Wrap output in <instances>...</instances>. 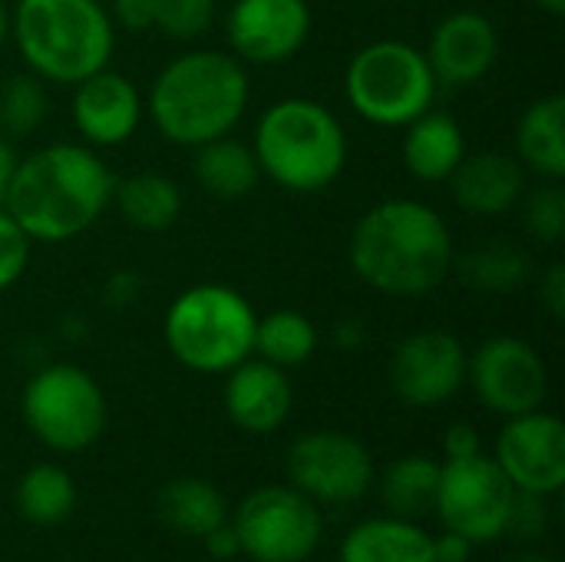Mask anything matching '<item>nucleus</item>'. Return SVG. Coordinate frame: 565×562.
Listing matches in <instances>:
<instances>
[{
    "label": "nucleus",
    "mask_w": 565,
    "mask_h": 562,
    "mask_svg": "<svg viewBox=\"0 0 565 562\" xmlns=\"http://www.w3.org/2000/svg\"><path fill=\"white\" fill-rule=\"evenodd\" d=\"M533 7H540L550 17H563L565 13V0H533Z\"/></svg>",
    "instance_id": "nucleus-40"
},
{
    "label": "nucleus",
    "mask_w": 565,
    "mask_h": 562,
    "mask_svg": "<svg viewBox=\"0 0 565 562\" xmlns=\"http://www.w3.org/2000/svg\"><path fill=\"white\" fill-rule=\"evenodd\" d=\"M252 301L218 282H202L175 295L166 311L162 338L169 354L195 374H228L255 351Z\"/></svg>",
    "instance_id": "nucleus-6"
},
{
    "label": "nucleus",
    "mask_w": 565,
    "mask_h": 562,
    "mask_svg": "<svg viewBox=\"0 0 565 562\" xmlns=\"http://www.w3.org/2000/svg\"><path fill=\"white\" fill-rule=\"evenodd\" d=\"M516 159L540 179L563 182L565 176V96L550 93L533 99L516 126Z\"/></svg>",
    "instance_id": "nucleus-21"
},
{
    "label": "nucleus",
    "mask_w": 565,
    "mask_h": 562,
    "mask_svg": "<svg viewBox=\"0 0 565 562\" xmlns=\"http://www.w3.org/2000/svg\"><path fill=\"white\" fill-rule=\"evenodd\" d=\"M46 116H50V96L40 76L26 70L0 83V136L26 139L46 123Z\"/></svg>",
    "instance_id": "nucleus-30"
},
{
    "label": "nucleus",
    "mask_w": 565,
    "mask_h": 562,
    "mask_svg": "<svg viewBox=\"0 0 565 562\" xmlns=\"http://www.w3.org/2000/svg\"><path fill=\"white\" fill-rule=\"evenodd\" d=\"M467 381L477 401L500 417L540 411L550 394V371L543 354L513 335H497L467 354Z\"/></svg>",
    "instance_id": "nucleus-12"
},
{
    "label": "nucleus",
    "mask_w": 565,
    "mask_h": 562,
    "mask_svg": "<svg viewBox=\"0 0 565 562\" xmlns=\"http://www.w3.org/2000/svg\"><path fill=\"white\" fill-rule=\"evenodd\" d=\"M10 40L33 76L76 86L109 66L116 23L103 0H17Z\"/></svg>",
    "instance_id": "nucleus-4"
},
{
    "label": "nucleus",
    "mask_w": 565,
    "mask_h": 562,
    "mask_svg": "<svg viewBox=\"0 0 565 562\" xmlns=\"http://www.w3.org/2000/svg\"><path fill=\"white\" fill-rule=\"evenodd\" d=\"M473 553V543H467L463 537L444 530V537H434V560L437 562H467Z\"/></svg>",
    "instance_id": "nucleus-37"
},
{
    "label": "nucleus",
    "mask_w": 565,
    "mask_h": 562,
    "mask_svg": "<svg viewBox=\"0 0 565 562\" xmlns=\"http://www.w3.org/2000/svg\"><path fill=\"white\" fill-rule=\"evenodd\" d=\"M225 414L245 434H275L295 404V391L288 371L262 361L245 358L225 374Z\"/></svg>",
    "instance_id": "nucleus-18"
},
{
    "label": "nucleus",
    "mask_w": 565,
    "mask_h": 562,
    "mask_svg": "<svg viewBox=\"0 0 565 562\" xmlns=\"http://www.w3.org/2000/svg\"><path fill=\"white\" fill-rule=\"evenodd\" d=\"M238 550L255 562H305L321 547V510L295 487H258L228 520Z\"/></svg>",
    "instance_id": "nucleus-9"
},
{
    "label": "nucleus",
    "mask_w": 565,
    "mask_h": 562,
    "mask_svg": "<svg viewBox=\"0 0 565 562\" xmlns=\"http://www.w3.org/2000/svg\"><path fill=\"white\" fill-rule=\"evenodd\" d=\"M540 305L563 321L565 315V268L563 262H553L543 275H540Z\"/></svg>",
    "instance_id": "nucleus-34"
},
{
    "label": "nucleus",
    "mask_w": 565,
    "mask_h": 562,
    "mask_svg": "<svg viewBox=\"0 0 565 562\" xmlns=\"http://www.w3.org/2000/svg\"><path fill=\"white\" fill-rule=\"evenodd\" d=\"M344 96L361 119L384 129H404L434 106L437 79L424 50L414 43L374 40L351 56Z\"/></svg>",
    "instance_id": "nucleus-7"
},
{
    "label": "nucleus",
    "mask_w": 565,
    "mask_h": 562,
    "mask_svg": "<svg viewBox=\"0 0 565 562\" xmlns=\"http://www.w3.org/2000/svg\"><path fill=\"white\" fill-rule=\"evenodd\" d=\"M404 166L414 179L420 182H447L460 159L467 156V136L463 126L440 109H427L417 119L404 126V142H401Z\"/></svg>",
    "instance_id": "nucleus-20"
},
{
    "label": "nucleus",
    "mask_w": 565,
    "mask_h": 562,
    "mask_svg": "<svg viewBox=\"0 0 565 562\" xmlns=\"http://www.w3.org/2000/svg\"><path fill=\"white\" fill-rule=\"evenodd\" d=\"M523 222L536 242L556 245L565 235V192L559 182L543 179L540 189L523 192Z\"/></svg>",
    "instance_id": "nucleus-32"
},
{
    "label": "nucleus",
    "mask_w": 565,
    "mask_h": 562,
    "mask_svg": "<svg viewBox=\"0 0 565 562\" xmlns=\"http://www.w3.org/2000/svg\"><path fill=\"white\" fill-rule=\"evenodd\" d=\"M202 540H205L209 556H215V560H232V556L242 553V550H238V537H235V530H232L228 520H225L222 527H215L212 533H205Z\"/></svg>",
    "instance_id": "nucleus-36"
},
{
    "label": "nucleus",
    "mask_w": 565,
    "mask_h": 562,
    "mask_svg": "<svg viewBox=\"0 0 565 562\" xmlns=\"http://www.w3.org/2000/svg\"><path fill=\"white\" fill-rule=\"evenodd\" d=\"M252 99L248 70L222 50H185L172 56L149 86L146 113L172 146L195 149L228 136Z\"/></svg>",
    "instance_id": "nucleus-3"
},
{
    "label": "nucleus",
    "mask_w": 565,
    "mask_h": 562,
    "mask_svg": "<svg viewBox=\"0 0 565 562\" xmlns=\"http://www.w3.org/2000/svg\"><path fill=\"white\" fill-rule=\"evenodd\" d=\"M17 510L33 527H60L76 507V484L56 464H33L17 484Z\"/></svg>",
    "instance_id": "nucleus-28"
},
{
    "label": "nucleus",
    "mask_w": 565,
    "mask_h": 562,
    "mask_svg": "<svg viewBox=\"0 0 565 562\" xmlns=\"http://www.w3.org/2000/svg\"><path fill=\"white\" fill-rule=\"evenodd\" d=\"M17 149L7 136H0V205L7 199V189H10V179H13V169H17Z\"/></svg>",
    "instance_id": "nucleus-38"
},
{
    "label": "nucleus",
    "mask_w": 565,
    "mask_h": 562,
    "mask_svg": "<svg viewBox=\"0 0 565 562\" xmlns=\"http://www.w3.org/2000/svg\"><path fill=\"white\" fill-rule=\"evenodd\" d=\"M7 40H10V7L7 0H0V50L7 46Z\"/></svg>",
    "instance_id": "nucleus-39"
},
{
    "label": "nucleus",
    "mask_w": 565,
    "mask_h": 562,
    "mask_svg": "<svg viewBox=\"0 0 565 562\" xmlns=\"http://www.w3.org/2000/svg\"><path fill=\"white\" fill-rule=\"evenodd\" d=\"M447 185L463 212L480 219H500L520 205L526 192V169L516 156L500 149L467 152Z\"/></svg>",
    "instance_id": "nucleus-19"
},
{
    "label": "nucleus",
    "mask_w": 565,
    "mask_h": 562,
    "mask_svg": "<svg viewBox=\"0 0 565 562\" xmlns=\"http://www.w3.org/2000/svg\"><path fill=\"white\" fill-rule=\"evenodd\" d=\"M467 384V351L457 335L424 328L391 354V388L411 407H440Z\"/></svg>",
    "instance_id": "nucleus-13"
},
{
    "label": "nucleus",
    "mask_w": 565,
    "mask_h": 562,
    "mask_svg": "<svg viewBox=\"0 0 565 562\" xmlns=\"http://www.w3.org/2000/svg\"><path fill=\"white\" fill-rule=\"evenodd\" d=\"M513 484L503 477L493 457L477 454L463 460L440 464L437 503L444 530L463 537L467 543H493L507 533L513 510Z\"/></svg>",
    "instance_id": "nucleus-10"
},
{
    "label": "nucleus",
    "mask_w": 565,
    "mask_h": 562,
    "mask_svg": "<svg viewBox=\"0 0 565 562\" xmlns=\"http://www.w3.org/2000/svg\"><path fill=\"white\" fill-rule=\"evenodd\" d=\"M252 152L262 176L285 192L315 195L338 182L348 166V132L318 99L285 96L255 123Z\"/></svg>",
    "instance_id": "nucleus-5"
},
{
    "label": "nucleus",
    "mask_w": 565,
    "mask_h": 562,
    "mask_svg": "<svg viewBox=\"0 0 565 562\" xmlns=\"http://www.w3.org/2000/svg\"><path fill=\"white\" fill-rule=\"evenodd\" d=\"M192 176L212 199L222 202H238L252 195L262 182V169L252 146L235 139L232 132L192 149Z\"/></svg>",
    "instance_id": "nucleus-23"
},
{
    "label": "nucleus",
    "mask_w": 565,
    "mask_h": 562,
    "mask_svg": "<svg viewBox=\"0 0 565 562\" xmlns=\"http://www.w3.org/2000/svg\"><path fill=\"white\" fill-rule=\"evenodd\" d=\"M146 7H149V30L179 43H192L205 36L218 17V0H146Z\"/></svg>",
    "instance_id": "nucleus-31"
},
{
    "label": "nucleus",
    "mask_w": 565,
    "mask_h": 562,
    "mask_svg": "<svg viewBox=\"0 0 565 562\" xmlns=\"http://www.w3.org/2000/svg\"><path fill=\"white\" fill-rule=\"evenodd\" d=\"M424 56L434 70L437 86H473L500 60L497 23L477 10H454L434 26Z\"/></svg>",
    "instance_id": "nucleus-17"
},
{
    "label": "nucleus",
    "mask_w": 565,
    "mask_h": 562,
    "mask_svg": "<svg viewBox=\"0 0 565 562\" xmlns=\"http://www.w3.org/2000/svg\"><path fill=\"white\" fill-rule=\"evenodd\" d=\"M113 172L86 142H50L17 159L3 209L30 242L56 245L93 229L113 205Z\"/></svg>",
    "instance_id": "nucleus-2"
},
{
    "label": "nucleus",
    "mask_w": 565,
    "mask_h": 562,
    "mask_svg": "<svg viewBox=\"0 0 565 562\" xmlns=\"http://www.w3.org/2000/svg\"><path fill=\"white\" fill-rule=\"evenodd\" d=\"M497 467L520 494L553 497L565 484V427L556 414L530 411L507 417L497 437Z\"/></svg>",
    "instance_id": "nucleus-14"
},
{
    "label": "nucleus",
    "mask_w": 565,
    "mask_h": 562,
    "mask_svg": "<svg viewBox=\"0 0 565 562\" xmlns=\"http://www.w3.org/2000/svg\"><path fill=\"white\" fill-rule=\"evenodd\" d=\"M103 3H113V0H103Z\"/></svg>",
    "instance_id": "nucleus-42"
},
{
    "label": "nucleus",
    "mask_w": 565,
    "mask_h": 562,
    "mask_svg": "<svg viewBox=\"0 0 565 562\" xmlns=\"http://www.w3.org/2000/svg\"><path fill=\"white\" fill-rule=\"evenodd\" d=\"M159 520L182 537H205L228 520L225 497L215 484L199 477H179L166 484L156 497Z\"/></svg>",
    "instance_id": "nucleus-25"
},
{
    "label": "nucleus",
    "mask_w": 565,
    "mask_h": 562,
    "mask_svg": "<svg viewBox=\"0 0 565 562\" xmlns=\"http://www.w3.org/2000/svg\"><path fill=\"white\" fill-rule=\"evenodd\" d=\"M348 262L387 298H424L454 272L457 248L437 209L420 199H384L358 219Z\"/></svg>",
    "instance_id": "nucleus-1"
},
{
    "label": "nucleus",
    "mask_w": 565,
    "mask_h": 562,
    "mask_svg": "<svg viewBox=\"0 0 565 562\" xmlns=\"http://www.w3.org/2000/svg\"><path fill=\"white\" fill-rule=\"evenodd\" d=\"M338 562H437L434 537L417 520L384 517L358 523L344 543Z\"/></svg>",
    "instance_id": "nucleus-22"
},
{
    "label": "nucleus",
    "mask_w": 565,
    "mask_h": 562,
    "mask_svg": "<svg viewBox=\"0 0 565 562\" xmlns=\"http://www.w3.org/2000/svg\"><path fill=\"white\" fill-rule=\"evenodd\" d=\"M70 113L86 146L113 149L136 136L142 113H146V99L126 73L103 66L73 86Z\"/></svg>",
    "instance_id": "nucleus-16"
},
{
    "label": "nucleus",
    "mask_w": 565,
    "mask_h": 562,
    "mask_svg": "<svg viewBox=\"0 0 565 562\" xmlns=\"http://www.w3.org/2000/svg\"><path fill=\"white\" fill-rule=\"evenodd\" d=\"M516 562H553L550 556H540V553H526V556H520Z\"/></svg>",
    "instance_id": "nucleus-41"
},
{
    "label": "nucleus",
    "mask_w": 565,
    "mask_h": 562,
    "mask_svg": "<svg viewBox=\"0 0 565 562\" xmlns=\"http://www.w3.org/2000/svg\"><path fill=\"white\" fill-rule=\"evenodd\" d=\"M30 235L17 225V219L0 205V291L20 282L30 262Z\"/></svg>",
    "instance_id": "nucleus-33"
},
{
    "label": "nucleus",
    "mask_w": 565,
    "mask_h": 562,
    "mask_svg": "<svg viewBox=\"0 0 565 562\" xmlns=\"http://www.w3.org/2000/svg\"><path fill=\"white\" fill-rule=\"evenodd\" d=\"M20 411L30 434L56 454H79L93 447L106 427L103 388L76 364L40 368L23 388Z\"/></svg>",
    "instance_id": "nucleus-8"
},
{
    "label": "nucleus",
    "mask_w": 565,
    "mask_h": 562,
    "mask_svg": "<svg viewBox=\"0 0 565 562\" xmlns=\"http://www.w3.org/2000/svg\"><path fill=\"white\" fill-rule=\"evenodd\" d=\"M460 278L483 295L516 291L530 278V258L523 248L507 242H490L460 258Z\"/></svg>",
    "instance_id": "nucleus-29"
},
{
    "label": "nucleus",
    "mask_w": 565,
    "mask_h": 562,
    "mask_svg": "<svg viewBox=\"0 0 565 562\" xmlns=\"http://www.w3.org/2000/svg\"><path fill=\"white\" fill-rule=\"evenodd\" d=\"M116 212L139 232H166L182 215V189L162 172H132L113 185Z\"/></svg>",
    "instance_id": "nucleus-24"
},
{
    "label": "nucleus",
    "mask_w": 565,
    "mask_h": 562,
    "mask_svg": "<svg viewBox=\"0 0 565 562\" xmlns=\"http://www.w3.org/2000/svg\"><path fill=\"white\" fill-rule=\"evenodd\" d=\"M225 36L228 53L245 66L288 63L311 36V7L308 0H235Z\"/></svg>",
    "instance_id": "nucleus-15"
},
{
    "label": "nucleus",
    "mask_w": 565,
    "mask_h": 562,
    "mask_svg": "<svg viewBox=\"0 0 565 562\" xmlns=\"http://www.w3.org/2000/svg\"><path fill=\"white\" fill-rule=\"evenodd\" d=\"M318 351V328L308 315L295 311V308H278L265 318L255 321V351L262 361L291 371L301 368L305 361H311V354Z\"/></svg>",
    "instance_id": "nucleus-27"
},
{
    "label": "nucleus",
    "mask_w": 565,
    "mask_h": 562,
    "mask_svg": "<svg viewBox=\"0 0 565 562\" xmlns=\"http://www.w3.org/2000/svg\"><path fill=\"white\" fill-rule=\"evenodd\" d=\"M288 480L315 503L344 507L374 484L371 450L344 431H308L288 447Z\"/></svg>",
    "instance_id": "nucleus-11"
},
{
    "label": "nucleus",
    "mask_w": 565,
    "mask_h": 562,
    "mask_svg": "<svg viewBox=\"0 0 565 562\" xmlns=\"http://www.w3.org/2000/svg\"><path fill=\"white\" fill-rule=\"evenodd\" d=\"M437 484H440V460L411 454L394 460L381 477V494L391 510V517L401 520H424L434 513L437 503Z\"/></svg>",
    "instance_id": "nucleus-26"
},
{
    "label": "nucleus",
    "mask_w": 565,
    "mask_h": 562,
    "mask_svg": "<svg viewBox=\"0 0 565 562\" xmlns=\"http://www.w3.org/2000/svg\"><path fill=\"white\" fill-rule=\"evenodd\" d=\"M444 450H447V460H463V457L483 454L480 431H477L473 424H454V427L444 434Z\"/></svg>",
    "instance_id": "nucleus-35"
}]
</instances>
